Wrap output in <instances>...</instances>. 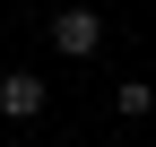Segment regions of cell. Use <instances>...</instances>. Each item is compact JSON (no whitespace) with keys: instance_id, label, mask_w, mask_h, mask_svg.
Segmentation results:
<instances>
[{"instance_id":"3","label":"cell","mask_w":156,"mask_h":147,"mask_svg":"<svg viewBox=\"0 0 156 147\" xmlns=\"http://www.w3.org/2000/svg\"><path fill=\"white\" fill-rule=\"evenodd\" d=\"M147 104H156V87H139V78H122V87H113V113H130V121H139Z\"/></svg>"},{"instance_id":"2","label":"cell","mask_w":156,"mask_h":147,"mask_svg":"<svg viewBox=\"0 0 156 147\" xmlns=\"http://www.w3.org/2000/svg\"><path fill=\"white\" fill-rule=\"evenodd\" d=\"M44 113V78H35V69H9V78H0V121H35Z\"/></svg>"},{"instance_id":"1","label":"cell","mask_w":156,"mask_h":147,"mask_svg":"<svg viewBox=\"0 0 156 147\" xmlns=\"http://www.w3.org/2000/svg\"><path fill=\"white\" fill-rule=\"evenodd\" d=\"M52 52L95 61V52H104V17H95V9H61V17H52Z\"/></svg>"}]
</instances>
